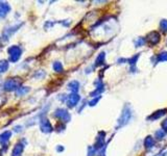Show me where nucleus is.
<instances>
[{
    "label": "nucleus",
    "instance_id": "nucleus-4",
    "mask_svg": "<svg viewBox=\"0 0 167 156\" xmlns=\"http://www.w3.org/2000/svg\"><path fill=\"white\" fill-rule=\"evenodd\" d=\"M54 116H56L59 120H61L64 123H68L70 121V119H71V117H70V113L64 108H58L56 109V110L54 111Z\"/></svg>",
    "mask_w": 167,
    "mask_h": 156
},
{
    "label": "nucleus",
    "instance_id": "nucleus-26",
    "mask_svg": "<svg viewBox=\"0 0 167 156\" xmlns=\"http://www.w3.org/2000/svg\"><path fill=\"white\" fill-rule=\"evenodd\" d=\"M96 151L97 150H96L94 147H89V148H88V156H94L96 153Z\"/></svg>",
    "mask_w": 167,
    "mask_h": 156
},
{
    "label": "nucleus",
    "instance_id": "nucleus-14",
    "mask_svg": "<svg viewBox=\"0 0 167 156\" xmlns=\"http://www.w3.org/2000/svg\"><path fill=\"white\" fill-rule=\"evenodd\" d=\"M78 89H80V83H78V81L73 80V81H71V82L68 83V90H69L71 93H77Z\"/></svg>",
    "mask_w": 167,
    "mask_h": 156
},
{
    "label": "nucleus",
    "instance_id": "nucleus-10",
    "mask_svg": "<svg viewBox=\"0 0 167 156\" xmlns=\"http://www.w3.org/2000/svg\"><path fill=\"white\" fill-rule=\"evenodd\" d=\"M11 6L6 2H0V18H4L10 13Z\"/></svg>",
    "mask_w": 167,
    "mask_h": 156
},
{
    "label": "nucleus",
    "instance_id": "nucleus-12",
    "mask_svg": "<svg viewBox=\"0 0 167 156\" xmlns=\"http://www.w3.org/2000/svg\"><path fill=\"white\" fill-rule=\"evenodd\" d=\"M167 113V109L164 108V109H160V110H157L156 113H153L150 116H149L148 118H147V120L148 121H155V120H158V119H160L161 117H163L164 115H166Z\"/></svg>",
    "mask_w": 167,
    "mask_h": 156
},
{
    "label": "nucleus",
    "instance_id": "nucleus-13",
    "mask_svg": "<svg viewBox=\"0 0 167 156\" xmlns=\"http://www.w3.org/2000/svg\"><path fill=\"white\" fill-rule=\"evenodd\" d=\"M11 137H12V132H11V131L6 130V131H4V132H2L1 134H0V145L5 147L6 143H8Z\"/></svg>",
    "mask_w": 167,
    "mask_h": 156
},
{
    "label": "nucleus",
    "instance_id": "nucleus-3",
    "mask_svg": "<svg viewBox=\"0 0 167 156\" xmlns=\"http://www.w3.org/2000/svg\"><path fill=\"white\" fill-rule=\"evenodd\" d=\"M19 87H20V81L18 80V78L8 79L3 84L4 90H5V91H8V92L17 91Z\"/></svg>",
    "mask_w": 167,
    "mask_h": 156
},
{
    "label": "nucleus",
    "instance_id": "nucleus-30",
    "mask_svg": "<svg viewBox=\"0 0 167 156\" xmlns=\"http://www.w3.org/2000/svg\"><path fill=\"white\" fill-rule=\"evenodd\" d=\"M56 150H58L59 152H61V151L64 150V148H63V147H58V148H56Z\"/></svg>",
    "mask_w": 167,
    "mask_h": 156
},
{
    "label": "nucleus",
    "instance_id": "nucleus-5",
    "mask_svg": "<svg viewBox=\"0 0 167 156\" xmlns=\"http://www.w3.org/2000/svg\"><path fill=\"white\" fill-rule=\"evenodd\" d=\"M80 100V97L77 93H72L66 99V103H67L68 107H74L78 104Z\"/></svg>",
    "mask_w": 167,
    "mask_h": 156
},
{
    "label": "nucleus",
    "instance_id": "nucleus-31",
    "mask_svg": "<svg viewBox=\"0 0 167 156\" xmlns=\"http://www.w3.org/2000/svg\"><path fill=\"white\" fill-rule=\"evenodd\" d=\"M159 156H166V153H162V155H159Z\"/></svg>",
    "mask_w": 167,
    "mask_h": 156
},
{
    "label": "nucleus",
    "instance_id": "nucleus-23",
    "mask_svg": "<svg viewBox=\"0 0 167 156\" xmlns=\"http://www.w3.org/2000/svg\"><path fill=\"white\" fill-rule=\"evenodd\" d=\"M138 57H139V54H137V55H134L133 57L127 59V63H129V65L132 66V68H133L134 66L136 65V63H137V60H138Z\"/></svg>",
    "mask_w": 167,
    "mask_h": 156
},
{
    "label": "nucleus",
    "instance_id": "nucleus-28",
    "mask_svg": "<svg viewBox=\"0 0 167 156\" xmlns=\"http://www.w3.org/2000/svg\"><path fill=\"white\" fill-rule=\"evenodd\" d=\"M161 126H162V129H163L165 132H167V119H166V120H164L163 122H162Z\"/></svg>",
    "mask_w": 167,
    "mask_h": 156
},
{
    "label": "nucleus",
    "instance_id": "nucleus-24",
    "mask_svg": "<svg viewBox=\"0 0 167 156\" xmlns=\"http://www.w3.org/2000/svg\"><path fill=\"white\" fill-rule=\"evenodd\" d=\"M145 43H146V39L139 38V39L137 40V41L135 42V45H136V47H141V46H143Z\"/></svg>",
    "mask_w": 167,
    "mask_h": 156
},
{
    "label": "nucleus",
    "instance_id": "nucleus-9",
    "mask_svg": "<svg viewBox=\"0 0 167 156\" xmlns=\"http://www.w3.org/2000/svg\"><path fill=\"white\" fill-rule=\"evenodd\" d=\"M105 133L102 132V131H100L98 133V137H96V142H95V145H94V148L96 150L99 148H102V146H105Z\"/></svg>",
    "mask_w": 167,
    "mask_h": 156
},
{
    "label": "nucleus",
    "instance_id": "nucleus-20",
    "mask_svg": "<svg viewBox=\"0 0 167 156\" xmlns=\"http://www.w3.org/2000/svg\"><path fill=\"white\" fill-rule=\"evenodd\" d=\"M52 68H53L54 71L58 72V73L63 72V65H62V63H60V61H54L53 65H52Z\"/></svg>",
    "mask_w": 167,
    "mask_h": 156
},
{
    "label": "nucleus",
    "instance_id": "nucleus-29",
    "mask_svg": "<svg viewBox=\"0 0 167 156\" xmlns=\"http://www.w3.org/2000/svg\"><path fill=\"white\" fill-rule=\"evenodd\" d=\"M21 126H17V127H15V131H18V132H20L21 131Z\"/></svg>",
    "mask_w": 167,
    "mask_h": 156
},
{
    "label": "nucleus",
    "instance_id": "nucleus-6",
    "mask_svg": "<svg viewBox=\"0 0 167 156\" xmlns=\"http://www.w3.org/2000/svg\"><path fill=\"white\" fill-rule=\"evenodd\" d=\"M40 129L43 133H50L53 130L52 125L46 118H42L40 120Z\"/></svg>",
    "mask_w": 167,
    "mask_h": 156
},
{
    "label": "nucleus",
    "instance_id": "nucleus-17",
    "mask_svg": "<svg viewBox=\"0 0 167 156\" xmlns=\"http://www.w3.org/2000/svg\"><path fill=\"white\" fill-rule=\"evenodd\" d=\"M105 52L99 53V55L97 56V58H96V60H95V66L104 65V63H105Z\"/></svg>",
    "mask_w": 167,
    "mask_h": 156
},
{
    "label": "nucleus",
    "instance_id": "nucleus-25",
    "mask_svg": "<svg viewBox=\"0 0 167 156\" xmlns=\"http://www.w3.org/2000/svg\"><path fill=\"white\" fill-rule=\"evenodd\" d=\"M160 27H161V29L163 30V31H167V20L165 19L161 20V22H160Z\"/></svg>",
    "mask_w": 167,
    "mask_h": 156
},
{
    "label": "nucleus",
    "instance_id": "nucleus-18",
    "mask_svg": "<svg viewBox=\"0 0 167 156\" xmlns=\"http://www.w3.org/2000/svg\"><path fill=\"white\" fill-rule=\"evenodd\" d=\"M104 84H102V83H100L99 85H98L97 87H96V90L94 92H92L91 93V96L92 97H98L97 95H99L100 93H102V92H104Z\"/></svg>",
    "mask_w": 167,
    "mask_h": 156
},
{
    "label": "nucleus",
    "instance_id": "nucleus-8",
    "mask_svg": "<svg viewBox=\"0 0 167 156\" xmlns=\"http://www.w3.org/2000/svg\"><path fill=\"white\" fill-rule=\"evenodd\" d=\"M147 41L149 42V44L150 45H157L158 43L160 42V34L159 32H157V31H153V32H150V34L147 36Z\"/></svg>",
    "mask_w": 167,
    "mask_h": 156
},
{
    "label": "nucleus",
    "instance_id": "nucleus-15",
    "mask_svg": "<svg viewBox=\"0 0 167 156\" xmlns=\"http://www.w3.org/2000/svg\"><path fill=\"white\" fill-rule=\"evenodd\" d=\"M153 145H155V140H153V137H150V135L146 137L145 140H144V147H145L146 149H149V148H153Z\"/></svg>",
    "mask_w": 167,
    "mask_h": 156
},
{
    "label": "nucleus",
    "instance_id": "nucleus-22",
    "mask_svg": "<svg viewBox=\"0 0 167 156\" xmlns=\"http://www.w3.org/2000/svg\"><path fill=\"white\" fill-rule=\"evenodd\" d=\"M167 60V52H162L158 55L157 61L158 63H162V61H166Z\"/></svg>",
    "mask_w": 167,
    "mask_h": 156
},
{
    "label": "nucleus",
    "instance_id": "nucleus-7",
    "mask_svg": "<svg viewBox=\"0 0 167 156\" xmlns=\"http://www.w3.org/2000/svg\"><path fill=\"white\" fill-rule=\"evenodd\" d=\"M22 25V24H19V25H15V26H12V27H10V28H8V29H5L4 30V32H3V34H2V40L3 41H8V39L12 37V34H15V32L17 31V30L19 29V27Z\"/></svg>",
    "mask_w": 167,
    "mask_h": 156
},
{
    "label": "nucleus",
    "instance_id": "nucleus-21",
    "mask_svg": "<svg viewBox=\"0 0 167 156\" xmlns=\"http://www.w3.org/2000/svg\"><path fill=\"white\" fill-rule=\"evenodd\" d=\"M165 134H166V132L163 129H159V130L155 133V137L157 138V140H162V138L165 137Z\"/></svg>",
    "mask_w": 167,
    "mask_h": 156
},
{
    "label": "nucleus",
    "instance_id": "nucleus-2",
    "mask_svg": "<svg viewBox=\"0 0 167 156\" xmlns=\"http://www.w3.org/2000/svg\"><path fill=\"white\" fill-rule=\"evenodd\" d=\"M8 53L10 54V61H12V63H16V61H18L21 57L22 50L19 46L14 45V46H11V47L8 48Z\"/></svg>",
    "mask_w": 167,
    "mask_h": 156
},
{
    "label": "nucleus",
    "instance_id": "nucleus-1",
    "mask_svg": "<svg viewBox=\"0 0 167 156\" xmlns=\"http://www.w3.org/2000/svg\"><path fill=\"white\" fill-rule=\"evenodd\" d=\"M132 118V110H131V107L129 106V105H125L123 107V109H122V113H121V116L118 119V124H117V127L116 128H118V127H122L124 126V125H126L127 123H129V121L131 120Z\"/></svg>",
    "mask_w": 167,
    "mask_h": 156
},
{
    "label": "nucleus",
    "instance_id": "nucleus-27",
    "mask_svg": "<svg viewBox=\"0 0 167 156\" xmlns=\"http://www.w3.org/2000/svg\"><path fill=\"white\" fill-rule=\"evenodd\" d=\"M99 100H100V97L98 96V97H96L95 99H94V100L90 101V102H89V105H90V106H94V105H96V103H97Z\"/></svg>",
    "mask_w": 167,
    "mask_h": 156
},
{
    "label": "nucleus",
    "instance_id": "nucleus-16",
    "mask_svg": "<svg viewBox=\"0 0 167 156\" xmlns=\"http://www.w3.org/2000/svg\"><path fill=\"white\" fill-rule=\"evenodd\" d=\"M8 67H10L8 60H5V59H2V60H0V74L5 73V72L8 71Z\"/></svg>",
    "mask_w": 167,
    "mask_h": 156
},
{
    "label": "nucleus",
    "instance_id": "nucleus-11",
    "mask_svg": "<svg viewBox=\"0 0 167 156\" xmlns=\"http://www.w3.org/2000/svg\"><path fill=\"white\" fill-rule=\"evenodd\" d=\"M24 146H25V145L22 142L15 145L14 149H13V151H12V156H21L24 150Z\"/></svg>",
    "mask_w": 167,
    "mask_h": 156
},
{
    "label": "nucleus",
    "instance_id": "nucleus-19",
    "mask_svg": "<svg viewBox=\"0 0 167 156\" xmlns=\"http://www.w3.org/2000/svg\"><path fill=\"white\" fill-rule=\"evenodd\" d=\"M29 92V87H19L18 90L16 91V94L18 96H22V95H25Z\"/></svg>",
    "mask_w": 167,
    "mask_h": 156
}]
</instances>
